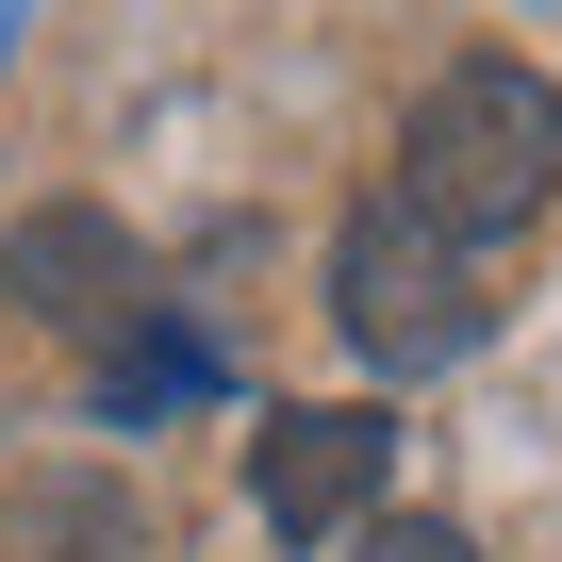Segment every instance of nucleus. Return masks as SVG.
Here are the masks:
<instances>
[{
	"label": "nucleus",
	"instance_id": "obj_6",
	"mask_svg": "<svg viewBox=\"0 0 562 562\" xmlns=\"http://www.w3.org/2000/svg\"><path fill=\"white\" fill-rule=\"evenodd\" d=\"M133 496L116 480H18L0 496V562H133Z\"/></svg>",
	"mask_w": 562,
	"mask_h": 562
},
{
	"label": "nucleus",
	"instance_id": "obj_1",
	"mask_svg": "<svg viewBox=\"0 0 562 562\" xmlns=\"http://www.w3.org/2000/svg\"><path fill=\"white\" fill-rule=\"evenodd\" d=\"M397 199L430 215V232H463V248H496V232H529L546 199H562V83L546 67H447L430 100H414V133H397Z\"/></svg>",
	"mask_w": 562,
	"mask_h": 562
},
{
	"label": "nucleus",
	"instance_id": "obj_5",
	"mask_svg": "<svg viewBox=\"0 0 562 562\" xmlns=\"http://www.w3.org/2000/svg\"><path fill=\"white\" fill-rule=\"evenodd\" d=\"M215 381H232V348H215L199 315H166V299L100 348V414H116V430H149V414H182V397H215Z\"/></svg>",
	"mask_w": 562,
	"mask_h": 562
},
{
	"label": "nucleus",
	"instance_id": "obj_4",
	"mask_svg": "<svg viewBox=\"0 0 562 562\" xmlns=\"http://www.w3.org/2000/svg\"><path fill=\"white\" fill-rule=\"evenodd\" d=\"M0 299H18L34 331H67V348H116V331L149 315V248H133L116 215L50 199V215H18V232H0Z\"/></svg>",
	"mask_w": 562,
	"mask_h": 562
},
{
	"label": "nucleus",
	"instance_id": "obj_2",
	"mask_svg": "<svg viewBox=\"0 0 562 562\" xmlns=\"http://www.w3.org/2000/svg\"><path fill=\"white\" fill-rule=\"evenodd\" d=\"M331 315H348V348L364 364H397V381H430V364H463L480 348V248L463 232H430L414 199H364L348 232H331Z\"/></svg>",
	"mask_w": 562,
	"mask_h": 562
},
{
	"label": "nucleus",
	"instance_id": "obj_7",
	"mask_svg": "<svg viewBox=\"0 0 562 562\" xmlns=\"http://www.w3.org/2000/svg\"><path fill=\"white\" fill-rule=\"evenodd\" d=\"M348 562H480V546H463L447 513H364V529H348Z\"/></svg>",
	"mask_w": 562,
	"mask_h": 562
},
{
	"label": "nucleus",
	"instance_id": "obj_3",
	"mask_svg": "<svg viewBox=\"0 0 562 562\" xmlns=\"http://www.w3.org/2000/svg\"><path fill=\"white\" fill-rule=\"evenodd\" d=\"M381 480H397V430L348 414V397H299V414L248 430V496H265L281 546H348V529L381 513Z\"/></svg>",
	"mask_w": 562,
	"mask_h": 562
}]
</instances>
